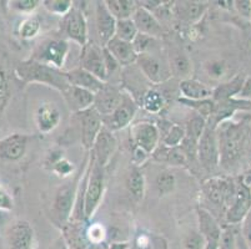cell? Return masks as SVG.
I'll return each instance as SVG.
<instances>
[{"label":"cell","instance_id":"38","mask_svg":"<svg viewBox=\"0 0 251 249\" xmlns=\"http://www.w3.org/2000/svg\"><path fill=\"white\" fill-rule=\"evenodd\" d=\"M42 4L49 13L60 17H65L73 8V1L70 0H44Z\"/></svg>","mask_w":251,"mask_h":249},{"label":"cell","instance_id":"6","mask_svg":"<svg viewBox=\"0 0 251 249\" xmlns=\"http://www.w3.org/2000/svg\"><path fill=\"white\" fill-rule=\"evenodd\" d=\"M198 158L206 171H214L220 164V147L216 130L206 126L198 145Z\"/></svg>","mask_w":251,"mask_h":249},{"label":"cell","instance_id":"29","mask_svg":"<svg viewBox=\"0 0 251 249\" xmlns=\"http://www.w3.org/2000/svg\"><path fill=\"white\" fill-rule=\"evenodd\" d=\"M151 155L156 161L166 162L171 166H185L188 162V155L185 154L181 146L168 147L164 145L161 147H156V150Z\"/></svg>","mask_w":251,"mask_h":249},{"label":"cell","instance_id":"42","mask_svg":"<svg viewBox=\"0 0 251 249\" xmlns=\"http://www.w3.org/2000/svg\"><path fill=\"white\" fill-rule=\"evenodd\" d=\"M40 4L39 0H14L10 1V8L18 13H33Z\"/></svg>","mask_w":251,"mask_h":249},{"label":"cell","instance_id":"49","mask_svg":"<svg viewBox=\"0 0 251 249\" xmlns=\"http://www.w3.org/2000/svg\"><path fill=\"white\" fill-rule=\"evenodd\" d=\"M224 71H225V65H224V63H220V61H214V63L209 66L210 76L219 77L224 74Z\"/></svg>","mask_w":251,"mask_h":249},{"label":"cell","instance_id":"53","mask_svg":"<svg viewBox=\"0 0 251 249\" xmlns=\"http://www.w3.org/2000/svg\"><path fill=\"white\" fill-rule=\"evenodd\" d=\"M56 249H68V248H67V246H65V243H64V242L59 241L58 247H56Z\"/></svg>","mask_w":251,"mask_h":249},{"label":"cell","instance_id":"37","mask_svg":"<svg viewBox=\"0 0 251 249\" xmlns=\"http://www.w3.org/2000/svg\"><path fill=\"white\" fill-rule=\"evenodd\" d=\"M155 187L160 196L169 195L175 188V176L168 171L159 173L155 180Z\"/></svg>","mask_w":251,"mask_h":249},{"label":"cell","instance_id":"41","mask_svg":"<svg viewBox=\"0 0 251 249\" xmlns=\"http://www.w3.org/2000/svg\"><path fill=\"white\" fill-rule=\"evenodd\" d=\"M219 249H236V232L232 227L224 228Z\"/></svg>","mask_w":251,"mask_h":249},{"label":"cell","instance_id":"10","mask_svg":"<svg viewBox=\"0 0 251 249\" xmlns=\"http://www.w3.org/2000/svg\"><path fill=\"white\" fill-rule=\"evenodd\" d=\"M63 29L65 35L80 45L81 47H84L89 43L88 24H86L84 13L80 9L73 6L72 10L64 17Z\"/></svg>","mask_w":251,"mask_h":249},{"label":"cell","instance_id":"43","mask_svg":"<svg viewBox=\"0 0 251 249\" xmlns=\"http://www.w3.org/2000/svg\"><path fill=\"white\" fill-rule=\"evenodd\" d=\"M86 236H88L89 241L93 244L98 246V244H101V242L105 238V229L99 223H95V225H91L88 228V232H86Z\"/></svg>","mask_w":251,"mask_h":249},{"label":"cell","instance_id":"44","mask_svg":"<svg viewBox=\"0 0 251 249\" xmlns=\"http://www.w3.org/2000/svg\"><path fill=\"white\" fill-rule=\"evenodd\" d=\"M52 171L60 177H69L74 172V164L63 157L56 163L52 164Z\"/></svg>","mask_w":251,"mask_h":249},{"label":"cell","instance_id":"48","mask_svg":"<svg viewBox=\"0 0 251 249\" xmlns=\"http://www.w3.org/2000/svg\"><path fill=\"white\" fill-rule=\"evenodd\" d=\"M235 8L237 11L245 18H251V1L250 0H243V1H234Z\"/></svg>","mask_w":251,"mask_h":249},{"label":"cell","instance_id":"47","mask_svg":"<svg viewBox=\"0 0 251 249\" xmlns=\"http://www.w3.org/2000/svg\"><path fill=\"white\" fill-rule=\"evenodd\" d=\"M243 236L245 239L246 244L250 247L251 249V209L243 221Z\"/></svg>","mask_w":251,"mask_h":249},{"label":"cell","instance_id":"2","mask_svg":"<svg viewBox=\"0 0 251 249\" xmlns=\"http://www.w3.org/2000/svg\"><path fill=\"white\" fill-rule=\"evenodd\" d=\"M220 147V163L224 166H231L243 156L246 143V132L241 123H229L224 127L219 135Z\"/></svg>","mask_w":251,"mask_h":249},{"label":"cell","instance_id":"1","mask_svg":"<svg viewBox=\"0 0 251 249\" xmlns=\"http://www.w3.org/2000/svg\"><path fill=\"white\" fill-rule=\"evenodd\" d=\"M15 74L24 84L39 82L51 86L61 93L70 88V82L68 81L65 71H61L47 64L39 63L31 58L18 64L15 66Z\"/></svg>","mask_w":251,"mask_h":249},{"label":"cell","instance_id":"24","mask_svg":"<svg viewBox=\"0 0 251 249\" xmlns=\"http://www.w3.org/2000/svg\"><path fill=\"white\" fill-rule=\"evenodd\" d=\"M65 75H67V79L70 82V85L85 89L94 95H97L106 84L89 71H86L83 68H76L70 70V71H65Z\"/></svg>","mask_w":251,"mask_h":249},{"label":"cell","instance_id":"45","mask_svg":"<svg viewBox=\"0 0 251 249\" xmlns=\"http://www.w3.org/2000/svg\"><path fill=\"white\" fill-rule=\"evenodd\" d=\"M185 247L188 249H204L205 239L200 233H191L185 239Z\"/></svg>","mask_w":251,"mask_h":249},{"label":"cell","instance_id":"11","mask_svg":"<svg viewBox=\"0 0 251 249\" xmlns=\"http://www.w3.org/2000/svg\"><path fill=\"white\" fill-rule=\"evenodd\" d=\"M76 182H68L58 188L52 203V212L55 214L58 222L64 225L70 218L73 208H74V201L76 196Z\"/></svg>","mask_w":251,"mask_h":249},{"label":"cell","instance_id":"3","mask_svg":"<svg viewBox=\"0 0 251 249\" xmlns=\"http://www.w3.org/2000/svg\"><path fill=\"white\" fill-rule=\"evenodd\" d=\"M90 167L91 170L89 172L88 181H86L83 201V214L86 221L90 219L97 212L98 207L101 202L105 187L104 167L98 163L93 157H91Z\"/></svg>","mask_w":251,"mask_h":249},{"label":"cell","instance_id":"8","mask_svg":"<svg viewBox=\"0 0 251 249\" xmlns=\"http://www.w3.org/2000/svg\"><path fill=\"white\" fill-rule=\"evenodd\" d=\"M138 106L135 100L129 95L124 92L122 104L119 105L118 109L111 113L108 117H102V123L108 130L113 131H119V130L125 129L129 126L131 121L134 120L138 111Z\"/></svg>","mask_w":251,"mask_h":249},{"label":"cell","instance_id":"36","mask_svg":"<svg viewBox=\"0 0 251 249\" xmlns=\"http://www.w3.org/2000/svg\"><path fill=\"white\" fill-rule=\"evenodd\" d=\"M40 29H42V25L40 22L36 17H29L26 19L23 20L19 25V36L25 40H30L34 39L39 33H40Z\"/></svg>","mask_w":251,"mask_h":249},{"label":"cell","instance_id":"23","mask_svg":"<svg viewBox=\"0 0 251 249\" xmlns=\"http://www.w3.org/2000/svg\"><path fill=\"white\" fill-rule=\"evenodd\" d=\"M63 96L69 109L75 113H83L94 105L95 95L85 89L70 85V88L63 92Z\"/></svg>","mask_w":251,"mask_h":249},{"label":"cell","instance_id":"5","mask_svg":"<svg viewBox=\"0 0 251 249\" xmlns=\"http://www.w3.org/2000/svg\"><path fill=\"white\" fill-rule=\"evenodd\" d=\"M205 197L216 207H231L236 196V184L226 178H211L202 187Z\"/></svg>","mask_w":251,"mask_h":249},{"label":"cell","instance_id":"33","mask_svg":"<svg viewBox=\"0 0 251 249\" xmlns=\"http://www.w3.org/2000/svg\"><path fill=\"white\" fill-rule=\"evenodd\" d=\"M140 106L150 113H159L165 106V97L155 89H149L144 95Z\"/></svg>","mask_w":251,"mask_h":249},{"label":"cell","instance_id":"19","mask_svg":"<svg viewBox=\"0 0 251 249\" xmlns=\"http://www.w3.org/2000/svg\"><path fill=\"white\" fill-rule=\"evenodd\" d=\"M116 146H118V142H116L115 136H114L110 130L104 126L100 134L98 135L94 146H93V150L90 151L91 155H93L91 157L98 163L101 164L102 167H105L110 161L114 152H115Z\"/></svg>","mask_w":251,"mask_h":249},{"label":"cell","instance_id":"27","mask_svg":"<svg viewBox=\"0 0 251 249\" xmlns=\"http://www.w3.org/2000/svg\"><path fill=\"white\" fill-rule=\"evenodd\" d=\"M180 92L184 99L191 101H201L213 97V89L205 85L204 82L195 79L181 80L179 84Z\"/></svg>","mask_w":251,"mask_h":249},{"label":"cell","instance_id":"35","mask_svg":"<svg viewBox=\"0 0 251 249\" xmlns=\"http://www.w3.org/2000/svg\"><path fill=\"white\" fill-rule=\"evenodd\" d=\"M138 34L139 31L133 19L116 20L115 38L120 39L123 41H127V43H133Z\"/></svg>","mask_w":251,"mask_h":249},{"label":"cell","instance_id":"7","mask_svg":"<svg viewBox=\"0 0 251 249\" xmlns=\"http://www.w3.org/2000/svg\"><path fill=\"white\" fill-rule=\"evenodd\" d=\"M136 64L145 79L152 84H164L173 75L169 63H165L151 52L139 55Z\"/></svg>","mask_w":251,"mask_h":249},{"label":"cell","instance_id":"55","mask_svg":"<svg viewBox=\"0 0 251 249\" xmlns=\"http://www.w3.org/2000/svg\"><path fill=\"white\" fill-rule=\"evenodd\" d=\"M250 188H251V184H250Z\"/></svg>","mask_w":251,"mask_h":249},{"label":"cell","instance_id":"20","mask_svg":"<svg viewBox=\"0 0 251 249\" xmlns=\"http://www.w3.org/2000/svg\"><path fill=\"white\" fill-rule=\"evenodd\" d=\"M8 244L10 249H33L34 229L26 221H17L8 230Z\"/></svg>","mask_w":251,"mask_h":249},{"label":"cell","instance_id":"17","mask_svg":"<svg viewBox=\"0 0 251 249\" xmlns=\"http://www.w3.org/2000/svg\"><path fill=\"white\" fill-rule=\"evenodd\" d=\"M30 137L23 134H11L0 140V159L9 162L19 161L28 150Z\"/></svg>","mask_w":251,"mask_h":249},{"label":"cell","instance_id":"51","mask_svg":"<svg viewBox=\"0 0 251 249\" xmlns=\"http://www.w3.org/2000/svg\"><path fill=\"white\" fill-rule=\"evenodd\" d=\"M110 249H127L126 243H113L110 246Z\"/></svg>","mask_w":251,"mask_h":249},{"label":"cell","instance_id":"39","mask_svg":"<svg viewBox=\"0 0 251 249\" xmlns=\"http://www.w3.org/2000/svg\"><path fill=\"white\" fill-rule=\"evenodd\" d=\"M185 130L179 125H170L168 134L164 137V145L168 147H179L184 142Z\"/></svg>","mask_w":251,"mask_h":249},{"label":"cell","instance_id":"31","mask_svg":"<svg viewBox=\"0 0 251 249\" xmlns=\"http://www.w3.org/2000/svg\"><path fill=\"white\" fill-rule=\"evenodd\" d=\"M169 66H170L171 74L180 77L181 80L190 79L191 74V63L186 54L180 50H174L170 52L169 56Z\"/></svg>","mask_w":251,"mask_h":249},{"label":"cell","instance_id":"12","mask_svg":"<svg viewBox=\"0 0 251 249\" xmlns=\"http://www.w3.org/2000/svg\"><path fill=\"white\" fill-rule=\"evenodd\" d=\"M251 209V188L241 180L236 183L235 201L226 211V221L231 226L239 225L245 219Z\"/></svg>","mask_w":251,"mask_h":249},{"label":"cell","instance_id":"21","mask_svg":"<svg viewBox=\"0 0 251 249\" xmlns=\"http://www.w3.org/2000/svg\"><path fill=\"white\" fill-rule=\"evenodd\" d=\"M116 19L108 10L105 1L97 3V30L101 47L108 45L109 41L115 38Z\"/></svg>","mask_w":251,"mask_h":249},{"label":"cell","instance_id":"30","mask_svg":"<svg viewBox=\"0 0 251 249\" xmlns=\"http://www.w3.org/2000/svg\"><path fill=\"white\" fill-rule=\"evenodd\" d=\"M175 5V14L180 20L186 23H195L204 15L207 5L200 1H179Z\"/></svg>","mask_w":251,"mask_h":249},{"label":"cell","instance_id":"34","mask_svg":"<svg viewBox=\"0 0 251 249\" xmlns=\"http://www.w3.org/2000/svg\"><path fill=\"white\" fill-rule=\"evenodd\" d=\"M126 187L134 198L141 200L144 197V192H145V178H144L143 172L139 171L138 168H134L127 176Z\"/></svg>","mask_w":251,"mask_h":249},{"label":"cell","instance_id":"50","mask_svg":"<svg viewBox=\"0 0 251 249\" xmlns=\"http://www.w3.org/2000/svg\"><path fill=\"white\" fill-rule=\"evenodd\" d=\"M4 95H6V77L5 72L0 68V102H3Z\"/></svg>","mask_w":251,"mask_h":249},{"label":"cell","instance_id":"25","mask_svg":"<svg viewBox=\"0 0 251 249\" xmlns=\"http://www.w3.org/2000/svg\"><path fill=\"white\" fill-rule=\"evenodd\" d=\"M61 115L54 104H43L36 110L35 123L39 132L49 134L59 126Z\"/></svg>","mask_w":251,"mask_h":249},{"label":"cell","instance_id":"4","mask_svg":"<svg viewBox=\"0 0 251 249\" xmlns=\"http://www.w3.org/2000/svg\"><path fill=\"white\" fill-rule=\"evenodd\" d=\"M69 44L67 41L63 39H48L36 47L31 59L60 70L67 60Z\"/></svg>","mask_w":251,"mask_h":249},{"label":"cell","instance_id":"14","mask_svg":"<svg viewBox=\"0 0 251 249\" xmlns=\"http://www.w3.org/2000/svg\"><path fill=\"white\" fill-rule=\"evenodd\" d=\"M131 137L135 146L145 151L148 155L152 154L159 143V129L151 122H138L131 127Z\"/></svg>","mask_w":251,"mask_h":249},{"label":"cell","instance_id":"26","mask_svg":"<svg viewBox=\"0 0 251 249\" xmlns=\"http://www.w3.org/2000/svg\"><path fill=\"white\" fill-rule=\"evenodd\" d=\"M106 50L114 56L120 66H130L138 61V52L131 43L123 41L118 38H113L106 45Z\"/></svg>","mask_w":251,"mask_h":249},{"label":"cell","instance_id":"28","mask_svg":"<svg viewBox=\"0 0 251 249\" xmlns=\"http://www.w3.org/2000/svg\"><path fill=\"white\" fill-rule=\"evenodd\" d=\"M245 81V77L241 76V75H237V76L229 80L227 82L220 84L215 89H213V97L211 99H213L214 102L226 101V100L234 99V96H236L237 93H240L243 91Z\"/></svg>","mask_w":251,"mask_h":249},{"label":"cell","instance_id":"15","mask_svg":"<svg viewBox=\"0 0 251 249\" xmlns=\"http://www.w3.org/2000/svg\"><path fill=\"white\" fill-rule=\"evenodd\" d=\"M196 213H198V221H199L200 234L205 239L204 249H219L223 230L216 222V219L209 211L201 207L196 209Z\"/></svg>","mask_w":251,"mask_h":249},{"label":"cell","instance_id":"32","mask_svg":"<svg viewBox=\"0 0 251 249\" xmlns=\"http://www.w3.org/2000/svg\"><path fill=\"white\" fill-rule=\"evenodd\" d=\"M105 5L116 20L131 19L138 8L133 0H106Z\"/></svg>","mask_w":251,"mask_h":249},{"label":"cell","instance_id":"54","mask_svg":"<svg viewBox=\"0 0 251 249\" xmlns=\"http://www.w3.org/2000/svg\"><path fill=\"white\" fill-rule=\"evenodd\" d=\"M94 249H104V248H101V247H95Z\"/></svg>","mask_w":251,"mask_h":249},{"label":"cell","instance_id":"16","mask_svg":"<svg viewBox=\"0 0 251 249\" xmlns=\"http://www.w3.org/2000/svg\"><path fill=\"white\" fill-rule=\"evenodd\" d=\"M124 92L116 86L105 84L104 88L95 95L94 107L101 117H108L122 104Z\"/></svg>","mask_w":251,"mask_h":249},{"label":"cell","instance_id":"9","mask_svg":"<svg viewBox=\"0 0 251 249\" xmlns=\"http://www.w3.org/2000/svg\"><path fill=\"white\" fill-rule=\"evenodd\" d=\"M80 60V68H85L86 71L97 76L101 81H108L109 74L108 70H106V65H105L104 47H100L99 45L94 44V43H91V44L88 43L83 47Z\"/></svg>","mask_w":251,"mask_h":249},{"label":"cell","instance_id":"22","mask_svg":"<svg viewBox=\"0 0 251 249\" xmlns=\"http://www.w3.org/2000/svg\"><path fill=\"white\" fill-rule=\"evenodd\" d=\"M131 19L135 23L136 29L140 34H145V35H149L155 39L163 36L164 31L161 24L157 22L156 18L154 17V14L148 10V9L138 5Z\"/></svg>","mask_w":251,"mask_h":249},{"label":"cell","instance_id":"46","mask_svg":"<svg viewBox=\"0 0 251 249\" xmlns=\"http://www.w3.org/2000/svg\"><path fill=\"white\" fill-rule=\"evenodd\" d=\"M13 208H14L13 198L5 191V188L0 184V211H11Z\"/></svg>","mask_w":251,"mask_h":249},{"label":"cell","instance_id":"40","mask_svg":"<svg viewBox=\"0 0 251 249\" xmlns=\"http://www.w3.org/2000/svg\"><path fill=\"white\" fill-rule=\"evenodd\" d=\"M131 44H133L134 49L138 52V55L149 54L150 50L155 46V38L139 33Z\"/></svg>","mask_w":251,"mask_h":249},{"label":"cell","instance_id":"52","mask_svg":"<svg viewBox=\"0 0 251 249\" xmlns=\"http://www.w3.org/2000/svg\"><path fill=\"white\" fill-rule=\"evenodd\" d=\"M243 181L245 182V183L248 184V186H250V184H251V168L248 171V172L245 173V177L243 178Z\"/></svg>","mask_w":251,"mask_h":249},{"label":"cell","instance_id":"18","mask_svg":"<svg viewBox=\"0 0 251 249\" xmlns=\"http://www.w3.org/2000/svg\"><path fill=\"white\" fill-rule=\"evenodd\" d=\"M251 101L250 100H226V101L215 102L214 111L207 120V126L213 130H216L219 125L231 117L239 110H250Z\"/></svg>","mask_w":251,"mask_h":249},{"label":"cell","instance_id":"56","mask_svg":"<svg viewBox=\"0 0 251 249\" xmlns=\"http://www.w3.org/2000/svg\"><path fill=\"white\" fill-rule=\"evenodd\" d=\"M127 249H129V248H127Z\"/></svg>","mask_w":251,"mask_h":249},{"label":"cell","instance_id":"13","mask_svg":"<svg viewBox=\"0 0 251 249\" xmlns=\"http://www.w3.org/2000/svg\"><path fill=\"white\" fill-rule=\"evenodd\" d=\"M77 115L80 116L81 142H83L85 150L91 151L98 135L100 134L101 129L104 127L102 117L94 107H90V109L85 110V111L77 113Z\"/></svg>","mask_w":251,"mask_h":249}]
</instances>
